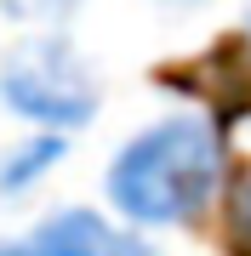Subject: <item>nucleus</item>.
I'll return each instance as SVG.
<instances>
[{
	"mask_svg": "<svg viewBox=\"0 0 251 256\" xmlns=\"http://www.w3.org/2000/svg\"><path fill=\"white\" fill-rule=\"evenodd\" d=\"M18 6H23V12H35V18H63L75 0H18Z\"/></svg>",
	"mask_w": 251,
	"mask_h": 256,
	"instance_id": "423d86ee",
	"label": "nucleus"
},
{
	"mask_svg": "<svg viewBox=\"0 0 251 256\" xmlns=\"http://www.w3.org/2000/svg\"><path fill=\"white\" fill-rule=\"evenodd\" d=\"M245 23H251V18H245Z\"/></svg>",
	"mask_w": 251,
	"mask_h": 256,
	"instance_id": "6e6552de",
	"label": "nucleus"
},
{
	"mask_svg": "<svg viewBox=\"0 0 251 256\" xmlns=\"http://www.w3.org/2000/svg\"><path fill=\"white\" fill-rule=\"evenodd\" d=\"M171 6H200V0H171Z\"/></svg>",
	"mask_w": 251,
	"mask_h": 256,
	"instance_id": "0eeeda50",
	"label": "nucleus"
},
{
	"mask_svg": "<svg viewBox=\"0 0 251 256\" xmlns=\"http://www.w3.org/2000/svg\"><path fill=\"white\" fill-rule=\"evenodd\" d=\"M228 176V137L211 114L177 108L149 120L143 131L109 154L103 171V200L120 222L143 234L160 228H188L217 205Z\"/></svg>",
	"mask_w": 251,
	"mask_h": 256,
	"instance_id": "f257e3e1",
	"label": "nucleus"
},
{
	"mask_svg": "<svg viewBox=\"0 0 251 256\" xmlns=\"http://www.w3.org/2000/svg\"><path fill=\"white\" fill-rule=\"evenodd\" d=\"M0 102L35 131H80L103 108V80L63 34H29L0 57Z\"/></svg>",
	"mask_w": 251,
	"mask_h": 256,
	"instance_id": "f03ea898",
	"label": "nucleus"
},
{
	"mask_svg": "<svg viewBox=\"0 0 251 256\" xmlns=\"http://www.w3.org/2000/svg\"><path fill=\"white\" fill-rule=\"evenodd\" d=\"M57 160H63V131H35L0 160V194H29L40 176L57 171Z\"/></svg>",
	"mask_w": 251,
	"mask_h": 256,
	"instance_id": "20e7f679",
	"label": "nucleus"
},
{
	"mask_svg": "<svg viewBox=\"0 0 251 256\" xmlns=\"http://www.w3.org/2000/svg\"><path fill=\"white\" fill-rule=\"evenodd\" d=\"M228 245L251 256V176L240 182V194H234V205H228Z\"/></svg>",
	"mask_w": 251,
	"mask_h": 256,
	"instance_id": "39448f33",
	"label": "nucleus"
},
{
	"mask_svg": "<svg viewBox=\"0 0 251 256\" xmlns=\"http://www.w3.org/2000/svg\"><path fill=\"white\" fill-rule=\"evenodd\" d=\"M0 256H154V250L120 216H103L92 205H63L40 216L23 239H0Z\"/></svg>",
	"mask_w": 251,
	"mask_h": 256,
	"instance_id": "7ed1b4c3",
	"label": "nucleus"
}]
</instances>
